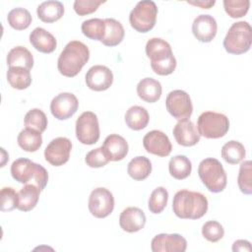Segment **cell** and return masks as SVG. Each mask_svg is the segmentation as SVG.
Returning <instances> with one entry per match:
<instances>
[{"instance_id":"obj_1","label":"cell","mask_w":252,"mask_h":252,"mask_svg":"<svg viewBox=\"0 0 252 252\" xmlns=\"http://www.w3.org/2000/svg\"><path fill=\"white\" fill-rule=\"evenodd\" d=\"M172 210L180 219L198 220L208 211V200L200 192L186 189L175 193L172 201Z\"/></svg>"},{"instance_id":"obj_2","label":"cell","mask_w":252,"mask_h":252,"mask_svg":"<svg viewBox=\"0 0 252 252\" xmlns=\"http://www.w3.org/2000/svg\"><path fill=\"white\" fill-rule=\"evenodd\" d=\"M90 59L88 46L79 40H72L66 44L57 61V68L65 77H75Z\"/></svg>"},{"instance_id":"obj_3","label":"cell","mask_w":252,"mask_h":252,"mask_svg":"<svg viewBox=\"0 0 252 252\" xmlns=\"http://www.w3.org/2000/svg\"><path fill=\"white\" fill-rule=\"evenodd\" d=\"M12 177L23 184L32 183L42 191L48 182L47 170L40 164L29 158H20L13 161L11 165Z\"/></svg>"},{"instance_id":"obj_4","label":"cell","mask_w":252,"mask_h":252,"mask_svg":"<svg viewBox=\"0 0 252 252\" xmlns=\"http://www.w3.org/2000/svg\"><path fill=\"white\" fill-rule=\"evenodd\" d=\"M198 175L202 183L213 193H220L226 186V173L217 158H207L203 159L198 166Z\"/></svg>"},{"instance_id":"obj_5","label":"cell","mask_w":252,"mask_h":252,"mask_svg":"<svg viewBox=\"0 0 252 252\" xmlns=\"http://www.w3.org/2000/svg\"><path fill=\"white\" fill-rule=\"evenodd\" d=\"M252 43V29L248 22L240 21L232 24L223 39V47L230 54L247 52Z\"/></svg>"},{"instance_id":"obj_6","label":"cell","mask_w":252,"mask_h":252,"mask_svg":"<svg viewBox=\"0 0 252 252\" xmlns=\"http://www.w3.org/2000/svg\"><path fill=\"white\" fill-rule=\"evenodd\" d=\"M229 129L228 118L219 112L205 111L197 121V130L200 136L207 139H219L223 137Z\"/></svg>"},{"instance_id":"obj_7","label":"cell","mask_w":252,"mask_h":252,"mask_svg":"<svg viewBox=\"0 0 252 252\" xmlns=\"http://www.w3.org/2000/svg\"><path fill=\"white\" fill-rule=\"evenodd\" d=\"M158 7L152 0H143L136 4L129 15L131 27L139 32H148L156 25Z\"/></svg>"},{"instance_id":"obj_8","label":"cell","mask_w":252,"mask_h":252,"mask_svg":"<svg viewBox=\"0 0 252 252\" xmlns=\"http://www.w3.org/2000/svg\"><path fill=\"white\" fill-rule=\"evenodd\" d=\"M76 137L84 145H94L99 139L97 116L92 111L83 112L76 121Z\"/></svg>"},{"instance_id":"obj_9","label":"cell","mask_w":252,"mask_h":252,"mask_svg":"<svg viewBox=\"0 0 252 252\" xmlns=\"http://www.w3.org/2000/svg\"><path fill=\"white\" fill-rule=\"evenodd\" d=\"M88 207L94 217L98 219L106 218L114 209V197L108 189L97 187L91 192Z\"/></svg>"},{"instance_id":"obj_10","label":"cell","mask_w":252,"mask_h":252,"mask_svg":"<svg viewBox=\"0 0 252 252\" xmlns=\"http://www.w3.org/2000/svg\"><path fill=\"white\" fill-rule=\"evenodd\" d=\"M166 109L175 119H188L193 112V105L189 94L182 90L171 91L165 99Z\"/></svg>"},{"instance_id":"obj_11","label":"cell","mask_w":252,"mask_h":252,"mask_svg":"<svg viewBox=\"0 0 252 252\" xmlns=\"http://www.w3.org/2000/svg\"><path fill=\"white\" fill-rule=\"evenodd\" d=\"M72 143L68 138L53 139L44 150V158L53 166H61L69 160Z\"/></svg>"},{"instance_id":"obj_12","label":"cell","mask_w":252,"mask_h":252,"mask_svg":"<svg viewBox=\"0 0 252 252\" xmlns=\"http://www.w3.org/2000/svg\"><path fill=\"white\" fill-rule=\"evenodd\" d=\"M79 107V101L71 93H61L50 102V111L58 120H66L73 116Z\"/></svg>"},{"instance_id":"obj_13","label":"cell","mask_w":252,"mask_h":252,"mask_svg":"<svg viewBox=\"0 0 252 252\" xmlns=\"http://www.w3.org/2000/svg\"><path fill=\"white\" fill-rule=\"evenodd\" d=\"M143 145L148 153L158 157H167L172 150L169 138L159 130L148 132L143 138Z\"/></svg>"},{"instance_id":"obj_14","label":"cell","mask_w":252,"mask_h":252,"mask_svg":"<svg viewBox=\"0 0 252 252\" xmlns=\"http://www.w3.org/2000/svg\"><path fill=\"white\" fill-rule=\"evenodd\" d=\"M151 248L154 252H184L187 241L178 233H159L152 239Z\"/></svg>"},{"instance_id":"obj_15","label":"cell","mask_w":252,"mask_h":252,"mask_svg":"<svg viewBox=\"0 0 252 252\" xmlns=\"http://www.w3.org/2000/svg\"><path fill=\"white\" fill-rule=\"evenodd\" d=\"M113 83L112 71L103 65L91 67L86 74L87 87L95 92L107 90Z\"/></svg>"},{"instance_id":"obj_16","label":"cell","mask_w":252,"mask_h":252,"mask_svg":"<svg viewBox=\"0 0 252 252\" xmlns=\"http://www.w3.org/2000/svg\"><path fill=\"white\" fill-rule=\"evenodd\" d=\"M218 32V24L216 19L211 15H199L192 24V32L194 36L201 42L212 41Z\"/></svg>"},{"instance_id":"obj_17","label":"cell","mask_w":252,"mask_h":252,"mask_svg":"<svg viewBox=\"0 0 252 252\" xmlns=\"http://www.w3.org/2000/svg\"><path fill=\"white\" fill-rule=\"evenodd\" d=\"M173 136L178 145L183 147H191L200 141V134L195 124L189 120H179L173 128Z\"/></svg>"},{"instance_id":"obj_18","label":"cell","mask_w":252,"mask_h":252,"mask_svg":"<svg viewBox=\"0 0 252 252\" xmlns=\"http://www.w3.org/2000/svg\"><path fill=\"white\" fill-rule=\"evenodd\" d=\"M146 224L145 213L137 207L124 209L119 216V225L126 232H137Z\"/></svg>"},{"instance_id":"obj_19","label":"cell","mask_w":252,"mask_h":252,"mask_svg":"<svg viewBox=\"0 0 252 252\" xmlns=\"http://www.w3.org/2000/svg\"><path fill=\"white\" fill-rule=\"evenodd\" d=\"M146 54L151 59V64L160 63L174 56L170 44L159 37H153L147 41Z\"/></svg>"},{"instance_id":"obj_20","label":"cell","mask_w":252,"mask_h":252,"mask_svg":"<svg viewBox=\"0 0 252 252\" xmlns=\"http://www.w3.org/2000/svg\"><path fill=\"white\" fill-rule=\"evenodd\" d=\"M101 148L112 161L123 159L127 156L129 150L127 141L122 136L117 134H110L107 136Z\"/></svg>"},{"instance_id":"obj_21","label":"cell","mask_w":252,"mask_h":252,"mask_svg":"<svg viewBox=\"0 0 252 252\" xmlns=\"http://www.w3.org/2000/svg\"><path fill=\"white\" fill-rule=\"evenodd\" d=\"M31 44L39 52L51 53L55 50L57 41L53 34L43 28H35L30 34Z\"/></svg>"},{"instance_id":"obj_22","label":"cell","mask_w":252,"mask_h":252,"mask_svg":"<svg viewBox=\"0 0 252 252\" xmlns=\"http://www.w3.org/2000/svg\"><path fill=\"white\" fill-rule=\"evenodd\" d=\"M162 88L158 81L153 78H144L137 85V94L144 101L153 103L159 99Z\"/></svg>"},{"instance_id":"obj_23","label":"cell","mask_w":252,"mask_h":252,"mask_svg":"<svg viewBox=\"0 0 252 252\" xmlns=\"http://www.w3.org/2000/svg\"><path fill=\"white\" fill-rule=\"evenodd\" d=\"M37 17L44 23H53L61 19L64 14V5L60 1H44L36 9Z\"/></svg>"},{"instance_id":"obj_24","label":"cell","mask_w":252,"mask_h":252,"mask_svg":"<svg viewBox=\"0 0 252 252\" xmlns=\"http://www.w3.org/2000/svg\"><path fill=\"white\" fill-rule=\"evenodd\" d=\"M40 192L41 191L38 187L33 184L25 185L18 192L17 209L22 212H29L32 210L38 202Z\"/></svg>"},{"instance_id":"obj_25","label":"cell","mask_w":252,"mask_h":252,"mask_svg":"<svg viewBox=\"0 0 252 252\" xmlns=\"http://www.w3.org/2000/svg\"><path fill=\"white\" fill-rule=\"evenodd\" d=\"M105 23V33L101 42L106 46H116L124 38L125 31L122 24L112 18L104 19Z\"/></svg>"},{"instance_id":"obj_26","label":"cell","mask_w":252,"mask_h":252,"mask_svg":"<svg viewBox=\"0 0 252 252\" xmlns=\"http://www.w3.org/2000/svg\"><path fill=\"white\" fill-rule=\"evenodd\" d=\"M150 120V115L148 110L139 105L131 106L125 113V123L126 125L135 131L142 130L147 127Z\"/></svg>"},{"instance_id":"obj_27","label":"cell","mask_w":252,"mask_h":252,"mask_svg":"<svg viewBox=\"0 0 252 252\" xmlns=\"http://www.w3.org/2000/svg\"><path fill=\"white\" fill-rule=\"evenodd\" d=\"M7 65L9 67H23L31 70L33 66V56L26 47L16 46L8 52Z\"/></svg>"},{"instance_id":"obj_28","label":"cell","mask_w":252,"mask_h":252,"mask_svg":"<svg viewBox=\"0 0 252 252\" xmlns=\"http://www.w3.org/2000/svg\"><path fill=\"white\" fill-rule=\"evenodd\" d=\"M152 171V163L150 159L144 156L132 158L127 167V172L131 178L137 181L146 179Z\"/></svg>"},{"instance_id":"obj_29","label":"cell","mask_w":252,"mask_h":252,"mask_svg":"<svg viewBox=\"0 0 252 252\" xmlns=\"http://www.w3.org/2000/svg\"><path fill=\"white\" fill-rule=\"evenodd\" d=\"M7 81L16 90H25L32 84L31 72L23 67H9L7 71Z\"/></svg>"},{"instance_id":"obj_30","label":"cell","mask_w":252,"mask_h":252,"mask_svg":"<svg viewBox=\"0 0 252 252\" xmlns=\"http://www.w3.org/2000/svg\"><path fill=\"white\" fill-rule=\"evenodd\" d=\"M17 141L21 149L32 153L36 152L40 148L42 144V137L40 132L26 128L19 133Z\"/></svg>"},{"instance_id":"obj_31","label":"cell","mask_w":252,"mask_h":252,"mask_svg":"<svg viewBox=\"0 0 252 252\" xmlns=\"http://www.w3.org/2000/svg\"><path fill=\"white\" fill-rule=\"evenodd\" d=\"M168 170L173 178L182 180L190 175L192 163L187 157L178 155L170 158L168 162Z\"/></svg>"},{"instance_id":"obj_32","label":"cell","mask_w":252,"mask_h":252,"mask_svg":"<svg viewBox=\"0 0 252 252\" xmlns=\"http://www.w3.org/2000/svg\"><path fill=\"white\" fill-rule=\"evenodd\" d=\"M245 148L238 141H228L221 148V158L230 164H237L245 158Z\"/></svg>"},{"instance_id":"obj_33","label":"cell","mask_w":252,"mask_h":252,"mask_svg":"<svg viewBox=\"0 0 252 252\" xmlns=\"http://www.w3.org/2000/svg\"><path fill=\"white\" fill-rule=\"evenodd\" d=\"M8 24L17 31H23L30 27L32 18L31 13L22 7L12 9L7 16Z\"/></svg>"},{"instance_id":"obj_34","label":"cell","mask_w":252,"mask_h":252,"mask_svg":"<svg viewBox=\"0 0 252 252\" xmlns=\"http://www.w3.org/2000/svg\"><path fill=\"white\" fill-rule=\"evenodd\" d=\"M81 29L82 32L87 37L101 41L105 33V23L104 20L99 18L90 19L83 22Z\"/></svg>"},{"instance_id":"obj_35","label":"cell","mask_w":252,"mask_h":252,"mask_svg":"<svg viewBox=\"0 0 252 252\" xmlns=\"http://www.w3.org/2000/svg\"><path fill=\"white\" fill-rule=\"evenodd\" d=\"M25 126L42 133L47 127V117L41 109L32 108L25 115Z\"/></svg>"},{"instance_id":"obj_36","label":"cell","mask_w":252,"mask_h":252,"mask_svg":"<svg viewBox=\"0 0 252 252\" xmlns=\"http://www.w3.org/2000/svg\"><path fill=\"white\" fill-rule=\"evenodd\" d=\"M168 201V192L167 190L162 187H157L152 193L149 198V210L153 214H159L161 213L164 208L166 207Z\"/></svg>"},{"instance_id":"obj_37","label":"cell","mask_w":252,"mask_h":252,"mask_svg":"<svg viewBox=\"0 0 252 252\" xmlns=\"http://www.w3.org/2000/svg\"><path fill=\"white\" fill-rule=\"evenodd\" d=\"M251 160H245L240 164L239 173L237 177V184L240 191L246 195H250L252 193V168H251Z\"/></svg>"},{"instance_id":"obj_38","label":"cell","mask_w":252,"mask_h":252,"mask_svg":"<svg viewBox=\"0 0 252 252\" xmlns=\"http://www.w3.org/2000/svg\"><path fill=\"white\" fill-rule=\"evenodd\" d=\"M249 0H223L224 11L230 18H241L249 9Z\"/></svg>"},{"instance_id":"obj_39","label":"cell","mask_w":252,"mask_h":252,"mask_svg":"<svg viewBox=\"0 0 252 252\" xmlns=\"http://www.w3.org/2000/svg\"><path fill=\"white\" fill-rule=\"evenodd\" d=\"M202 234L208 241L217 242L223 237L224 229L219 221L209 220L203 224Z\"/></svg>"},{"instance_id":"obj_40","label":"cell","mask_w":252,"mask_h":252,"mask_svg":"<svg viewBox=\"0 0 252 252\" xmlns=\"http://www.w3.org/2000/svg\"><path fill=\"white\" fill-rule=\"evenodd\" d=\"M85 161L87 163V165H89L90 167H101L106 165L110 159L107 157V155L104 153L103 149L100 148H96L94 150L90 151L85 158Z\"/></svg>"},{"instance_id":"obj_41","label":"cell","mask_w":252,"mask_h":252,"mask_svg":"<svg viewBox=\"0 0 252 252\" xmlns=\"http://www.w3.org/2000/svg\"><path fill=\"white\" fill-rule=\"evenodd\" d=\"M1 211L10 212L17 208L18 193L12 187H3L1 189Z\"/></svg>"},{"instance_id":"obj_42","label":"cell","mask_w":252,"mask_h":252,"mask_svg":"<svg viewBox=\"0 0 252 252\" xmlns=\"http://www.w3.org/2000/svg\"><path fill=\"white\" fill-rule=\"evenodd\" d=\"M102 3H104V1L101 0H76L73 7L79 16H85L95 12Z\"/></svg>"},{"instance_id":"obj_43","label":"cell","mask_w":252,"mask_h":252,"mask_svg":"<svg viewBox=\"0 0 252 252\" xmlns=\"http://www.w3.org/2000/svg\"><path fill=\"white\" fill-rule=\"evenodd\" d=\"M251 249V245L250 242L247 240H236L234 241L233 245H232V251L236 252V251H248L250 252Z\"/></svg>"},{"instance_id":"obj_44","label":"cell","mask_w":252,"mask_h":252,"mask_svg":"<svg viewBox=\"0 0 252 252\" xmlns=\"http://www.w3.org/2000/svg\"><path fill=\"white\" fill-rule=\"evenodd\" d=\"M187 3L194 5V6H199L203 9H209L215 5L216 1H214V0L213 1L212 0H210V1H188Z\"/></svg>"}]
</instances>
